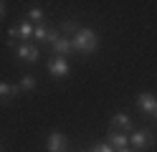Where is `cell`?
I'll return each mask as SVG.
<instances>
[{
  "mask_svg": "<svg viewBox=\"0 0 157 152\" xmlns=\"http://www.w3.org/2000/svg\"><path fill=\"white\" fill-rule=\"evenodd\" d=\"M71 46L78 53H94V51L99 48V36H96L91 28H78L71 36Z\"/></svg>",
  "mask_w": 157,
  "mask_h": 152,
  "instance_id": "cell-1",
  "label": "cell"
},
{
  "mask_svg": "<svg viewBox=\"0 0 157 152\" xmlns=\"http://www.w3.org/2000/svg\"><path fill=\"white\" fill-rule=\"evenodd\" d=\"M15 56L21 58V61L36 64V61L41 58V51H38V46H33L31 41H28V43H18V46H15Z\"/></svg>",
  "mask_w": 157,
  "mask_h": 152,
  "instance_id": "cell-2",
  "label": "cell"
},
{
  "mask_svg": "<svg viewBox=\"0 0 157 152\" xmlns=\"http://www.w3.org/2000/svg\"><path fill=\"white\" fill-rule=\"evenodd\" d=\"M68 61L66 58H61V56H53L51 61H48V74H51L53 79H63V76H68Z\"/></svg>",
  "mask_w": 157,
  "mask_h": 152,
  "instance_id": "cell-3",
  "label": "cell"
},
{
  "mask_svg": "<svg viewBox=\"0 0 157 152\" xmlns=\"http://www.w3.org/2000/svg\"><path fill=\"white\" fill-rule=\"evenodd\" d=\"M137 107H140V111H144V114H155L157 96L150 94V91H142V94H137Z\"/></svg>",
  "mask_w": 157,
  "mask_h": 152,
  "instance_id": "cell-4",
  "label": "cell"
},
{
  "mask_svg": "<svg viewBox=\"0 0 157 152\" xmlns=\"http://www.w3.org/2000/svg\"><path fill=\"white\" fill-rule=\"evenodd\" d=\"M46 147H48V152H66L68 150V139H66V134H61V132H51Z\"/></svg>",
  "mask_w": 157,
  "mask_h": 152,
  "instance_id": "cell-5",
  "label": "cell"
},
{
  "mask_svg": "<svg viewBox=\"0 0 157 152\" xmlns=\"http://www.w3.org/2000/svg\"><path fill=\"white\" fill-rule=\"evenodd\" d=\"M129 145H132V150H144V147H150L152 145V137H150V132H144V129H140V132H132L129 134Z\"/></svg>",
  "mask_w": 157,
  "mask_h": 152,
  "instance_id": "cell-6",
  "label": "cell"
},
{
  "mask_svg": "<svg viewBox=\"0 0 157 152\" xmlns=\"http://www.w3.org/2000/svg\"><path fill=\"white\" fill-rule=\"evenodd\" d=\"M51 51H53V56H61V58H66L68 53L74 51V46H71V38H66V36H61L56 41V43L51 46Z\"/></svg>",
  "mask_w": 157,
  "mask_h": 152,
  "instance_id": "cell-7",
  "label": "cell"
},
{
  "mask_svg": "<svg viewBox=\"0 0 157 152\" xmlns=\"http://www.w3.org/2000/svg\"><path fill=\"white\" fill-rule=\"evenodd\" d=\"M106 142H109L114 150H122V147H127V145H129V137H127V134H122V132H117V129H112L109 134H106Z\"/></svg>",
  "mask_w": 157,
  "mask_h": 152,
  "instance_id": "cell-8",
  "label": "cell"
},
{
  "mask_svg": "<svg viewBox=\"0 0 157 152\" xmlns=\"http://www.w3.org/2000/svg\"><path fill=\"white\" fill-rule=\"evenodd\" d=\"M112 127H117V132H122V129H132V119H129V114H124V111L114 114V117H112Z\"/></svg>",
  "mask_w": 157,
  "mask_h": 152,
  "instance_id": "cell-9",
  "label": "cell"
},
{
  "mask_svg": "<svg viewBox=\"0 0 157 152\" xmlns=\"http://www.w3.org/2000/svg\"><path fill=\"white\" fill-rule=\"evenodd\" d=\"M18 91H21V86H13V84H8V81H0V104H3V101H8L10 96H15Z\"/></svg>",
  "mask_w": 157,
  "mask_h": 152,
  "instance_id": "cell-10",
  "label": "cell"
},
{
  "mask_svg": "<svg viewBox=\"0 0 157 152\" xmlns=\"http://www.w3.org/2000/svg\"><path fill=\"white\" fill-rule=\"evenodd\" d=\"M36 25L31 23V20H21V25H18V36H21V43H28V38L33 36Z\"/></svg>",
  "mask_w": 157,
  "mask_h": 152,
  "instance_id": "cell-11",
  "label": "cell"
},
{
  "mask_svg": "<svg viewBox=\"0 0 157 152\" xmlns=\"http://www.w3.org/2000/svg\"><path fill=\"white\" fill-rule=\"evenodd\" d=\"M18 86H21V91H33V89L38 86V79L31 76V74H25L21 81H18Z\"/></svg>",
  "mask_w": 157,
  "mask_h": 152,
  "instance_id": "cell-12",
  "label": "cell"
},
{
  "mask_svg": "<svg viewBox=\"0 0 157 152\" xmlns=\"http://www.w3.org/2000/svg\"><path fill=\"white\" fill-rule=\"evenodd\" d=\"M43 18H46V15H43V10H41V8H31V10H28V20H31L33 25H41V23H43Z\"/></svg>",
  "mask_w": 157,
  "mask_h": 152,
  "instance_id": "cell-13",
  "label": "cell"
},
{
  "mask_svg": "<svg viewBox=\"0 0 157 152\" xmlns=\"http://www.w3.org/2000/svg\"><path fill=\"white\" fill-rule=\"evenodd\" d=\"M33 38L38 41V43H46V38H48V25H46V23L36 25V30H33Z\"/></svg>",
  "mask_w": 157,
  "mask_h": 152,
  "instance_id": "cell-14",
  "label": "cell"
},
{
  "mask_svg": "<svg viewBox=\"0 0 157 152\" xmlns=\"http://www.w3.org/2000/svg\"><path fill=\"white\" fill-rule=\"evenodd\" d=\"M91 152H117V150L109 145V142H99V145H94V147H91Z\"/></svg>",
  "mask_w": 157,
  "mask_h": 152,
  "instance_id": "cell-15",
  "label": "cell"
},
{
  "mask_svg": "<svg viewBox=\"0 0 157 152\" xmlns=\"http://www.w3.org/2000/svg\"><path fill=\"white\" fill-rule=\"evenodd\" d=\"M61 30H63V33H76L78 25L74 23V20H63V23H61Z\"/></svg>",
  "mask_w": 157,
  "mask_h": 152,
  "instance_id": "cell-16",
  "label": "cell"
},
{
  "mask_svg": "<svg viewBox=\"0 0 157 152\" xmlns=\"http://www.w3.org/2000/svg\"><path fill=\"white\" fill-rule=\"evenodd\" d=\"M58 38H61V36H58V30H56V28H48V38H46V43H51V46H53Z\"/></svg>",
  "mask_w": 157,
  "mask_h": 152,
  "instance_id": "cell-17",
  "label": "cell"
},
{
  "mask_svg": "<svg viewBox=\"0 0 157 152\" xmlns=\"http://www.w3.org/2000/svg\"><path fill=\"white\" fill-rule=\"evenodd\" d=\"M3 13H5V8H3V3H0V15H3Z\"/></svg>",
  "mask_w": 157,
  "mask_h": 152,
  "instance_id": "cell-18",
  "label": "cell"
},
{
  "mask_svg": "<svg viewBox=\"0 0 157 152\" xmlns=\"http://www.w3.org/2000/svg\"><path fill=\"white\" fill-rule=\"evenodd\" d=\"M155 117H157V109H155Z\"/></svg>",
  "mask_w": 157,
  "mask_h": 152,
  "instance_id": "cell-19",
  "label": "cell"
},
{
  "mask_svg": "<svg viewBox=\"0 0 157 152\" xmlns=\"http://www.w3.org/2000/svg\"><path fill=\"white\" fill-rule=\"evenodd\" d=\"M134 152H137V150H134Z\"/></svg>",
  "mask_w": 157,
  "mask_h": 152,
  "instance_id": "cell-20",
  "label": "cell"
}]
</instances>
